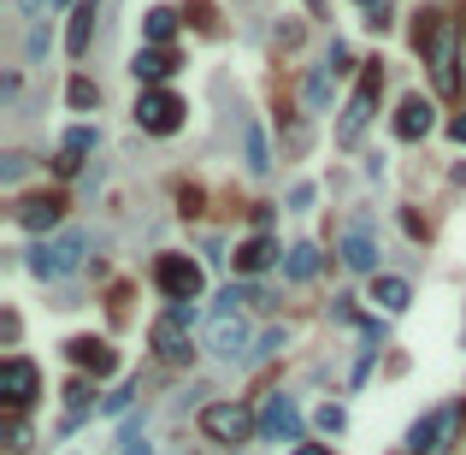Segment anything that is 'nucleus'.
<instances>
[{
    "instance_id": "f257e3e1",
    "label": "nucleus",
    "mask_w": 466,
    "mask_h": 455,
    "mask_svg": "<svg viewBox=\"0 0 466 455\" xmlns=\"http://www.w3.org/2000/svg\"><path fill=\"white\" fill-rule=\"evenodd\" d=\"M83 255H89V237L83 231H65V237L30 249V272H36V278H71V272L83 267Z\"/></svg>"
},
{
    "instance_id": "f03ea898",
    "label": "nucleus",
    "mask_w": 466,
    "mask_h": 455,
    "mask_svg": "<svg viewBox=\"0 0 466 455\" xmlns=\"http://www.w3.org/2000/svg\"><path fill=\"white\" fill-rule=\"evenodd\" d=\"M207 343H212V355L219 361H237L242 349H248V319H242L237 296H219V308H212V326H207Z\"/></svg>"
},
{
    "instance_id": "7ed1b4c3",
    "label": "nucleus",
    "mask_w": 466,
    "mask_h": 455,
    "mask_svg": "<svg viewBox=\"0 0 466 455\" xmlns=\"http://www.w3.org/2000/svg\"><path fill=\"white\" fill-rule=\"evenodd\" d=\"M189 326H195V302H171V308L154 319L148 343H154L166 361H189Z\"/></svg>"
},
{
    "instance_id": "20e7f679",
    "label": "nucleus",
    "mask_w": 466,
    "mask_h": 455,
    "mask_svg": "<svg viewBox=\"0 0 466 455\" xmlns=\"http://www.w3.org/2000/svg\"><path fill=\"white\" fill-rule=\"evenodd\" d=\"M154 284L166 290L171 302H201V284H207V272H201V260H189V255H160Z\"/></svg>"
},
{
    "instance_id": "39448f33",
    "label": "nucleus",
    "mask_w": 466,
    "mask_h": 455,
    "mask_svg": "<svg viewBox=\"0 0 466 455\" xmlns=\"http://www.w3.org/2000/svg\"><path fill=\"white\" fill-rule=\"evenodd\" d=\"M378 89H384V72L372 66V72L360 77V89H354V101H349V113H342V125H337V143H342V148H354V143H360V130L372 125V107H378Z\"/></svg>"
},
{
    "instance_id": "423d86ee",
    "label": "nucleus",
    "mask_w": 466,
    "mask_h": 455,
    "mask_svg": "<svg viewBox=\"0 0 466 455\" xmlns=\"http://www.w3.org/2000/svg\"><path fill=\"white\" fill-rule=\"evenodd\" d=\"M136 125H142V130H154V136H171V130L184 125V101L166 95V89H142V101H136Z\"/></svg>"
},
{
    "instance_id": "0eeeda50",
    "label": "nucleus",
    "mask_w": 466,
    "mask_h": 455,
    "mask_svg": "<svg viewBox=\"0 0 466 455\" xmlns=\"http://www.w3.org/2000/svg\"><path fill=\"white\" fill-rule=\"evenodd\" d=\"M201 432H207L212 443H242L248 432H255V420H248L242 402H212V408L201 414Z\"/></svg>"
},
{
    "instance_id": "6e6552de",
    "label": "nucleus",
    "mask_w": 466,
    "mask_h": 455,
    "mask_svg": "<svg viewBox=\"0 0 466 455\" xmlns=\"http://www.w3.org/2000/svg\"><path fill=\"white\" fill-rule=\"evenodd\" d=\"M0 402L13 414H24L30 402H36V367H30L24 355H6L0 361Z\"/></svg>"
},
{
    "instance_id": "1a4fd4ad",
    "label": "nucleus",
    "mask_w": 466,
    "mask_h": 455,
    "mask_svg": "<svg viewBox=\"0 0 466 455\" xmlns=\"http://www.w3.org/2000/svg\"><path fill=\"white\" fill-rule=\"evenodd\" d=\"M260 432H266L272 443H296L301 438V408H296V397H272L266 402V414H260Z\"/></svg>"
},
{
    "instance_id": "9d476101",
    "label": "nucleus",
    "mask_w": 466,
    "mask_h": 455,
    "mask_svg": "<svg viewBox=\"0 0 466 455\" xmlns=\"http://www.w3.org/2000/svg\"><path fill=\"white\" fill-rule=\"evenodd\" d=\"M449 432H454V408H431V414L419 420V426L408 432V450H413V455H437Z\"/></svg>"
},
{
    "instance_id": "9b49d317",
    "label": "nucleus",
    "mask_w": 466,
    "mask_h": 455,
    "mask_svg": "<svg viewBox=\"0 0 466 455\" xmlns=\"http://www.w3.org/2000/svg\"><path fill=\"white\" fill-rule=\"evenodd\" d=\"M342 267L349 272H378V237H372V225L342 231Z\"/></svg>"
},
{
    "instance_id": "f8f14e48",
    "label": "nucleus",
    "mask_w": 466,
    "mask_h": 455,
    "mask_svg": "<svg viewBox=\"0 0 466 455\" xmlns=\"http://www.w3.org/2000/svg\"><path fill=\"white\" fill-rule=\"evenodd\" d=\"M65 355L77 361L83 372H95V379H113V372H118V355H113V349H107L100 337H71V343H65Z\"/></svg>"
},
{
    "instance_id": "ddd939ff",
    "label": "nucleus",
    "mask_w": 466,
    "mask_h": 455,
    "mask_svg": "<svg viewBox=\"0 0 466 455\" xmlns=\"http://www.w3.org/2000/svg\"><path fill=\"white\" fill-rule=\"evenodd\" d=\"M431 77L437 89H454V24H431Z\"/></svg>"
},
{
    "instance_id": "4468645a",
    "label": "nucleus",
    "mask_w": 466,
    "mask_h": 455,
    "mask_svg": "<svg viewBox=\"0 0 466 455\" xmlns=\"http://www.w3.org/2000/svg\"><path fill=\"white\" fill-rule=\"evenodd\" d=\"M425 130H431V101H425V95H408V101L396 107V136H401V143H419Z\"/></svg>"
},
{
    "instance_id": "2eb2a0df",
    "label": "nucleus",
    "mask_w": 466,
    "mask_h": 455,
    "mask_svg": "<svg viewBox=\"0 0 466 455\" xmlns=\"http://www.w3.org/2000/svg\"><path fill=\"white\" fill-rule=\"evenodd\" d=\"M130 72H136V83H166V77L177 72V59H171L166 48H136V59H130Z\"/></svg>"
},
{
    "instance_id": "dca6fc26",
    "label": "nucleus",
    "mask_w": 466,
    "mask_h": 455,
    "mask_svg": "<svg viewBox=\"0 0 466 455\" xmlns=\"http://www.w3.org/2000/svg\"><path fill=\"white\" fill-rule=\"evenodd\" d=\"M59 219H65V201H54V196H36V201L18 207V225L24 231H54Z\"/></svg>"
},
{
    "instance_id": "f3484780",
    "label": "nucleus",
    "mask_w": 466,
    "mask_h": 455,
    "mask_svg": "<svg viewBox=\"0 0 466 455\" xmlns=\"http://www.w3.org/2000/svg\"><path fill=\"white\" fill-rule=\"evenodd\" d=\"M272 260H278V242H272V237H248V242L237 249V272H242V278H255V272H266Z\"/></svg>"
},
{
    "instance_id": "a211bd4d",
    "label": "nucleus",
    "mask_w": 466,
    "mask_h": 455,
    "mask_svg": "<svg viewBox=\"0 0 466 455\" xmlns=\"http://www.w3.org/2000/svg\"><path fill=\"white\" fill-rule=\"evenodd\" d=\"M95 13H100V0H83V6H77V18H71V30H65V48L77 59L89 54V36H95Z\"/></svg>"
},
{
    "instance_id": "6ab92c4d",
    "label": "nucleus",
    "mask_w": 466,
    "mask_h": 455,
    "mask_svg": "<svg viewBox=\"0 0 466 455\" xmlns=\"http://www.w3.org/2000/svg\"><path fill=\"white\" fill-rule=\"evenodd\" d=\"M242 154H248V171H255V178H266V171H272V148H266V130H260L255 118L242 125Z\"/></svg>"
},
{
    "instance_id": "aec40b11",
    "label": "nucleus",
    "mask_w": 466,
    "mask_h": 455,
    "mask_svg": "<svg viewBox=\"0 0 466 455\" xmlns=\"http://www.w3.org/2000/svg\"><path fill=\"white\" fill-rule=\"evenodd\" d=\"M372 302H378L384 313H401L413 302V284L408 278H378V284H372Z\"/></svg>"
},
{
    "instance_id": "412c9836",
    "label": "nucleus",
    "mask_w": 466,
    "mask_h": 455,
    "mask_svg": "<svg viewBox=\"0 0 466 455\" xmlns=\"http://www.w3.org/2000/svg\"><path fill=\"white\" fill-rule=\"evenodd\" d=\"M313 272H319V249H313V242H296V249L283 255V278H296V284H307Z\"/></svg>"
},
{
    "instance_id": "4be33fe9",
    "label": "nucleus",
    "mask_w": 466,
    "mask_h": 455,
    "mask_svg": "<svg viewBox=\"0 0 466 455\" xmlns=\"http://www.w3.org/2000/svg\"><path fill=\"white\" fill-rule=\"evenodd\" d=\"M171 30H177V13H171V6H154V13L142 18V36H148V42H171Z\"/></svg>"
},
{
    "instance_id": "5701e85b",
    "label": "nucleus",
    "mask_w": 466,
    "mask_h": 455,
    "mask_svg": "<svg viewBox=\"0 0 466 455\" xmlns=\"http://www.w3.org/2000/svg\"><path fill=\"white\" fill-rule=\"evenodd\" d=\"M89 148H95V130H89V125H77V130L65 136V154H59V171H77V160H83Z\"/></svg>"
},
{
    "instance_id": "b1692460",
    "label": "nucleus",
    "mask_w": 466,
    "mask_h": 455,
    "mask_svg": "<svg viewBox=\"0 0 466 455\" xmlns=\"http://www.w3.org/2000/svg\"><path fill=\"white\" fill-rule=\"evenodd\" d=\"M331 77H337V66H319V72L307 77V107H313V113L331 101Z\"/></svg>"
},
{
    "instance_id": "393cba45",
    "label": "nucleus",
    "mask_w": 466,
    "mask_h": 455,
    "mask_svg": "<svg viewBox=\"0 0 466 455\" xmlns=\"http://www.w3.org/2000/svg\"><path fill=\"white\" fill-rule=\"evenodd\" d=\"M65 101H71V107H95V101H100V89H95V83H89V77H71V89H65Z\"/></svg>"
},
{
    "instance_id": "a878e982",
    "label": "nucleus",
    "mask_w": 466,
    "mask_h": 455,
    "mask_svg": "<svg viewBox=\"0 0 466 455\" xmlns=\"http://www.w3.org/2000/svg\"><path fill=\"white\" fill-rule=\"evenodd\" d=\"M24 171H30V160H24V154H6V160H0V184H18Z\"/></svg>"
},
{
    "instance_id": "bb28decb",
    "label": "nucleus",
    "mask_w": 466,
    "mask_h": 455,
    "mask_svg": "<svg viewBox=\"0 0 466 455\" xmlns=\"http://www.w3.org/2000/svg\"><path fill=\"white\" fill-rule=\"evenodd\" d=\"M349 426V414L337 408V402H325V408H319V432H342Z\"/></svg>"
},
{
    "instance_id": "cd10ccee",
    "label": "nucleus",
    "mask_w": 466,
    "mask_h": 455,
    "mask_svg": "<svg viewBox=\"0 0 466 455\" xmlns=\"http://www.w3.org/2000/svg\"><path fill=\"white\" fill-rule=\"evenodd\" d=\"M65 408H71V420L89 414V384H71V390H65Z\"/></svg>"
},
{
    "instance_id": "c85d7f7f",
    "label": "nucleus",
    "mask_w": 466,
    "mask_h": 455,
    "mask_svg": "<svg viewBox=\"0 0 466 455\" xmlns=\"http://www.w3.org/2000/svg\"><path fill=\"white\" fill-rule=\"evenodd\" d=\"M6 450H30V426H24V420H13V426H6Z\"/></svg>"
},
{
    "instance_id": "c756f323",
    "label": "nucleus",
    "mask_w": 466,
    "mask_h": 455,
    "mask_svg": "<svg viewBox=\"0 0 466 455\" xmlns=\"http://www.w3.org/2000/svg\"><path fill=\"white\" fill-rule=\"evenodd\" d=\"M289 207H296V214H307V207H313V184H296V189H289Z\"/></svg>"
},
{
    "instance_id": "7c9ffc66",
    "label": "nucleus",
    "mask_w": 466,
    "mask_h": 455,
    "mask_svg": "<svg viewBox=\"0 0 466 455\" xmlns=\"http://www.w3.org/2000/svg\"><path fill=\"white\" fill-rule=\"evenodd\" d=\"M42 54H47V30L36 24V30H30V59H42Z\"/></svg>"
},
{
    "instance_id": "2f4dec72",
    "label": "nucleus",
    "mask_w": 466,
    "mask_h": 455,
    "mask_svg": "<svg viewBox=\"0 0 466 455\" xmlns=\"http://www.w3.org/2000/svg\"><path fill=\"white\" fill-rule=\"evenodd\" d=\"M42 6H47V0H18V13H24V18H42Z\"/></svg>"
},
{
    "instance_id": "473e14b6",
    "label": "nucleus",
    "mask_w": 466,
    "mask_h": 455,
    "mask_svg": "<svg viewBox=\"0 0 466 455\" xmlns=\"http://www.w3.org/2000/svg\"><path fill=\"white\" fill-rule=\"evenodd\" d=\"M125 455H154V450H148L142 438H130V443H125Z\"/></svg>"
},
{
    "instance_id": "72a5a7b5",
    "label": "nucleus",
    "mask_w": 466,
    "mask_h": 455,
    "mask_svg": "<svg viewBox=\"0 0 466 455\" xmlns=\"http://www.w3.org/2000/svg\"><path fill=\"white\" fill-rule=\"evenodd\" d=\"M296 455H331V450H325V443H301Z\"/></svg>"
},
{
    "instance_id": "f704fd0d",
    "label": "nucleus",
    "mask_w": 466,
    "mask_h": 455,
    "mask_svg": "<svg viewBox=\"0 0 466 455\" xmlns=\"http://www.w3.org/2000/svg\"><path fill=\"white\" fill-rule=\"evenodd\" d=\"M454 143H466V118H454Z\"/></svg>"
},
{
    "instance_id": "c9c22d12",
    "label": "nucleus",
    "mask_w": 466,
    "mask_h": 455,
    "mask_svg": "<svg viewBox=\"0 0 466 455\" xmlns=\"http://www.w3.org/2000/svg\"><path fill=\"white\" fill-rule=\"evenodd\" d=\"M360 6H372V13H378V6H384V0H360Z\"/></svg>"
},
{
    "instance_id": "e433bc0d",
    "label": "nucleus",
    "mask_w": 466,
    "mask_h": 455,
    "mask_svg": "<svg viewBox=\"0 0 466 455\" xmlns=\"http://www.w3.org/2000/svg\"><path fill=\"white\" fill-rule=\"evenodd\" d=\"M54 6H65V0H54Z\"/></svg>"
}]
</instances>
